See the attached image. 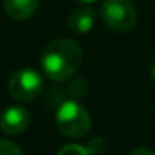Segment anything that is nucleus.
Segmentation results:
<instances>
[{"instance_id":"f257e3e1","label":"nucleus","mask_w":155,"mask_h":155,"mask_svg":"<svg viewBox=\"0 0 155 155\" xmlns=\"http://www.w3.org/2000/svg\"><path fill=\"white\" fill-rule=\"evenodd\" d=\"M84 62V52L70 38H57L44 48L40 65L44 74L54 82H64L77 74Z\"/></svg>"},{"instance_id":"f03ea898","label":"nucleus","mask_w":155,"mask_h":155,"mask_svg":"<svg viewBox=\"0 0 155 155\" xmlns=\"http://www.w3.org/2000/svg\"><path fill=\"white\" fill-rule=\"evenodd\" d=\"M55 120L58 130L72 138H80L90 130V115L87 108L75 98L65 100L58 105Z\"/></svg>"},{"instance_id":"7ed1b4c3","label":"nucleus","mask_w":155,"mask_h":155,"mask_svg":"<svg viewBox=\"0 0 155 155\" xmlns=\"http://www.w3.org/2000/svg\"><path fill=\"white\" fill-rule=\"evenodd\" d=\"M98 14L105 27L117 34L132 30L137 22V10L130 0H104Z\"/></svg>"},{"instance_id":"20e7f679","label":"nucleus","mask_w":155,"mask_h":155,"mask_svg":"<svg viewBox=\"0 0 155 155\" xmlns=\"http://www.w3.org/2000/svg\"><path fill=\"white\" fill-rule=\"evenodd\" d=\"M44 90V78L32 68H20L8 80V94L20 102H32Z\"/></svg>"},{"instance_id":"39448f33","label":"nucleus","mask_w":155,"mask_h":155,"mask_svg":"<svg viewBox=\"0 0 155 155\" xmlns=\"http://www.w3.org/2000/svg\"><path fill=\"white\" fill-rule=\"evenodd\" d=\"M30 125V115L24 107L12 105L0 114V128L7 135H20Z\"/></svg>"},{"instance_id":"423d86ee","label":"nucleus","mask_w":155,"mask_h":155,"mask_svg":"<svg viewBox=\"0 0 155 155\" xmlns=\"http://www.w3.org/2000/svg\"><path fill=\"white\" fill-rule=\"evenodd\" d=\"M38 0H4V10L14 20H27L37 12Z\"/></svg>"},{"instance_id":"0eeeda50","label":"nucleus","mask_w":155,"mask_h":155,"mask_svg":"<svg viewBox=\"0 0 155 155\" xmlns=\"http://www.w3.org/2000/svg\"><path fill=\"white\" fill-rule=\"evenodd\" d=\"M94 24H95V12L88 7L77 8L68 17V27H70V30L77 32V34L90 32Z\"/></svg>"},{"instance_id":"6e6552de","label":"nucleus","mask_w":155,"mask_h":155,"mask_svg":"<svg viewBox=\"0 0 155 155\" xmlns=\"http://www.w3.org/2000/svg\"><path fill=\"white\" fill-rule=\"evenodd\" d=\"M0 155H22V150L14 142L0 138Z\"/></svg>"},{"instance_id":"1a4fd4ad","label":"nucleus","mask_w":155,"mask_h":155,"mask_svg":"<svg viewBox=\"0 0 155 155\" xmlns=\"http://www.w3.org/2000/svg\"><path fill=\"white\" fill-rule=\"evenodd\" d=\"M57 155H90L87 150V147H82V145L77 143H70V145H65L64 148H60Z\"/></svg>"},{"instance_id":"9d476101","label":"nucleus","mask_w":155,"mask_h":155,"mask_svg":"<svg viewBox=\"0 0 155 155\" xmlns=\"http://www.w3.org/2000/svg\"><path fill=\"white\" fill-rule=\"evenodd\" d=\"M105 148H107V143H105V140L102 137L90 140V143L87 145V150H88L90 155H100V153L105 152Z\"/></svg>"},{"instance_id":"9b49d317","label":"nucleus","mask_w":155,"mask_h":155,"mask_svg":"<svg viewBox=\"0 0 155 155\" xmlns=\"http://www.w3.org/2000/svg\"><path fill=\"white\" fill-rule=\"evenodd\" d=\"M68 90L72 92V95H74L75 98H78L87 92V84H85L84 78H75L70 84V88H68Z\"/></svg>"},{"instance_id":"f8f14e48","label":"nucleus","mask_w":155,"mask_h":155,"mask_svg":"<svg viewBox=\"0 0 155 155\" xmlns=\"http://www.w3.org/2000/svg\"><path fill=\"white\" fill-rule=\"evenodd\" d=\"M130 155H155V152L150 150V148L140 147V148H135L134 152H130Z\"/></svg>"},{"instance_id":"ddd939ff","label":"nucleus","mask_w":155,"mask_h":155,"mask_svg":"<svg viewBox=\"0 0 155 155\" xmlns=\"http://www.w3.org/2000/svg\"><path fill=\"white\" fill-rule=\"evenodd\" d=\"M75 2H78V4H94L97 0H75Z\"/></svg>"}]
</instances>
